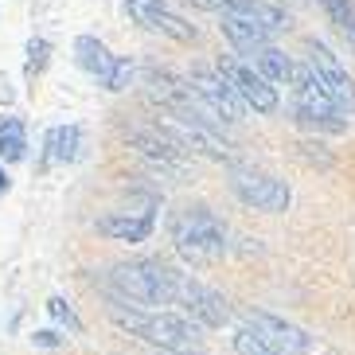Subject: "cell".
<instances>
[{
  "label": "cell",
  "instance_id": "6da1fadb",
  "mask_svg": "<svg viewBox=\"0 0 355 355\" xmlns=\"http://www.w3.org/2000/svg\"><path fill=\"white\" fill-rule=\"evenodd\" d=\"M176 273L172 266L157 258L117 261L110 270V289L117 304L141 309V313H160V304H176Z\"/></svg>",
  "mask_w": 355,
  "mask_h": 355
},
{
  "label": "cell",
  "instance_id": "7a4b0ae2",
  "mask_svg": "<svg viewBox=\"0 0 355 355\" xmlns=\"http://www.w3.org/2000/svg\"><path fill=\"white\" fill-rule=\"evenodd\" d=\"M110 320L129 336H141L145 344L160 347V352H176V355H191L203 340V328L196 320L180 313H141V309H129V304H110Z\"/></svg>",
  "mask_w": 355,
  "mask_h": 355
},
{
  "label": "cell",
  "instance_id": "3957f363",
  "mask_svg": "<svg viewBox=\"0 0 355 355\" xmlns=\"http://www.w3.org/2000/svg\"><path fill=\"white\" fill-rule=\"evenodd\" d=\"M172 242L188 261H215L227 254V227L207 207H188L172 219Z\"/></svg>",
  "mask_w": 355,
  "mask_h": 355
},
{
  "label": "cell",
  "instance_id": "277c9868",
  "mask_svg": "<svg viewBox=\"0 0 355 355\" xmlns=\"http://www.w3.org/2000/svg\"><path fill=\"white\" fill-rule=\"evenodd\" d=\"M293 98H297V121H304V125H313V129H328V133H340L344 129V121H340V102L324 86V78L316 74L313 63H297Z\"/></svg>",
  "mask_w": 355,
  "mask_h": 355
},
{
  "label": "cell",
  "instance_id": "5b68a950",
  "mask_svg": "<svg viewBox=\"0 0 355 355\" xmlns=\"http://www.w3.org/2000/svg\"><path fill=\"white\" fill-rule=\"evenodd\" d=\"M230 191L254 211L266 215H282L293 203V188L273 172H258V168H230Z\"/></svg>",
  "mask_w": 355,
  "mask_h": 355
},
{
  "label": "cell",
  "instance_id": "8992f818",
  "mask_svg": "<svg viewBox=\"0 0 355 355\" xmlns=\"http://www.w3.org/2000/svg\"><path fill=\"white\" fill-rule=\"evenodd\" d=\"M74 63L83 67L94 83H102L105 90H114V94L125 90L129 78H133V63L121 59V55H114L98 35H78L74 40Z\"/></svg>",
  "mask_w": 355,
  "mask_h": 355
},
{
  "label": "cell",
  "instance_id": "52a82bcc",
  "mask_svg": "<svg viewBox=\"0 0 355 355\" xmlns=\"http://www.w3.org/2000/svg\"><path fill=\"white\" fill-rule=\"evenodd\" d=\"M219 71H223V78L234 86V94L242 98V105H250L254 114H261V117L277 114V105H282V98H277V86H273L261 71H254L250 63H242L239 55H223V59H219Z\"/></svg>",
  "mask_w": 355,
  "mask_h": 355
},
{
  "label": "cell",
  "instance_id": "ba28073f",
  "mask_svg": "<svg viewBox=\"0 0 355 355\" xmlns=\"http://www.w3.org/2000/svg\"><path fill=\"white\" fill-rule=\"evenodd\" d=\"M176 304L199 328H223V324H230V301L219 289H211L199 277H191V273H176Z\"/></svg>",
  "mask_w": 355,
  "mask_h": 355
},
{
  "label": "cell",
  "instance_id": "9c48e42d",
  "mask_svg": "<svg viewBox=\"0 0 355 355\" xmlns=\"http://www.w3.org/2000/svg\"><path fill=\"white\" fill-rule=\"evenodd\" d=\"M157 129H164L172 141H176L184 153H203L211 160H234V148L219 137V129L207 125V121H196V117H180V114H160Z\"/></svg>",
  "mask_w": 355,
  "mask_h": 355
},
{
  "label": "cell",
  "instance_id": "30bf717a",
  "mask_svg": "<svg viewBox=\"0 0 355 355\" xmlns=\"http://www.w3.org/2000/svg\"><path fill=\"white\" fill-rule=\"evenodd\" d=\"M121 12H125L133 24H141L148 32H160L176 43H196L199 40V28L188 16H180L168 0H121Z\"/></svg>",
  "mask_w": 355,
  "mask_h": 355
},
{
  "label": "cell",
  "instance_id": "8fae6325",
  "mask_svg": "<svg viewBox=\"0 0 355 355\" xmlns=\"http://www.w3.org/2000/svg\"><path fill=\"white\" fill-rule=\"evenodd\" d=\"M246 328L254 336H261L270 347H277L282 355H309L313 352V336L289 324L285 316L277 313H266V309H246Z\"/></svg>",
  "mask_w": 355,
  "mask_h": 355
},
{
  "label": "cell",
  "instance_id": "7c38bea8",
  "mask_svg": "<svg viewBox=\"0 0 355 355\" xmlns=\"http://www.w3.org/2000/svg\"><path fill=\"white\" fill-rule=\"evenodd\" d=\"M191 86L199 90V98L215 110V117H219L223 125H234V121H242V98L234 94V86L223 78L219 67H191Z\"/></svg>",
  "mask_w": 355,
  "mask_h": 355
},
{
  "label": "cell",
  "instance_id": "4fadbf2b",
  "mask_svg": "<svg viewBox=\"0 0 355 355\" xmlns=\"http://www.w3.org/2000/svg\"><path fill=\"white\" fill-rule=\"evenodd\" d=\"M304 47H309V63L316 67V74L324 78V86L332 90V98L340 102V110L355 114V83H352V74H347V67L340 63L336 51L328 47V43H320V40H309Z\"/></svg>",
  "mask_w": 355,
  "mask_h": 355
},
{
  "label": "cell",
  "instance_id": "5bb4252c",
  "mask_svg": "<svg viewBox=\"0 0 355 355\" xmlns=\"http://www.w3.org/2000/svg\"><path fill=\"white\" fill-rule=\"evenodd\" d=\"M153 227H157L153 211H114V215L98 219V230L114 242H145Z\"/></svg>",
  "mask_w": 355,
  "mask_h": 355
},
{
  "label": "cell",
  "instance_id": "9a60e30c",
  "mask_svg": "<svg viewBox=\"0 0 355 355\" xmlns=\"http://www.w3.org/2000/svg\"><path fill=\"white\" fill-rule=\"evenodd\" d=\"M219 32L230 40V47L239 55H258L270 47V32H261L258 24H250L246 16H239V12H223L219 16Z\"/></svg>",
  "mask_w": 355,
  "mask_h": 355
},
{
  "label": "cell",
  "instance_id": "2e32d148",
  "mask_svg": "<svg viewBox=\"0 0 355 355\" xmlns=\"http://www.w3.org/2000/svg\"><path fill=\"white\" fill-rule=\"evenodd\" d=\"M227 12L246 16L250 24H258L261 32H270V35H277V32H285V28H289V12H285L277 0H239V4H234V8H227Z\"/></svg>",
  "mask_w": 355,
  "mask_h": 355
},
{
  "label": "cell",
  "instance_id": "e0dca14e",
  "mask_svg": "<svg viewBox=\"0 0 355 355\" xmlns=\"http://www.w3.org/2000/svg\"><path fill=\"white\" fill-rule=\"evenodd\" d=\"M78 148H83V129L78 125H51L43 137V153L51 164H71L78 160Z\"/></svg>",
  "mask_w": 355,
  "mask_h": 355
},
{
  "label": "cell",
  "instance_id": "ac0fdd59",
  "mask_svg": "<svg viewBox=\"0 0 355 355\" xmlns=\"http://www.w3.org/2000/svg\"><path fill=\"white\" fill-rule=\"evenodd\" d=\"M28 157V129L20 117H0V160L16 164Z\"/></svg>",
  "mask_w": 355,
  "mask_h": 355
},
{
  "label": "cell",
  "instance_id": "d6986e66",
  "mask_svg": "<svg viewBox=\"0 0 355 355\" xmlns=\"http://www.w3.org/2000/svg\"><path fill=\"white\" fill-rule=\"evenodd\" d=\"M254 59H258V71L266 74L270 83H293V74H297V63H293L282 47H273V43L266 51H258Z\"/></svg>",
  "mask_w": 355,
  "mask_h": 355
},
{
  "label": "cell",
  "instance_id": "ffe728a7",
  "mask_svg": "<svg viewBox=\"0 0 355 355\" xmlns=\"http://www.w3.org/2000/svg\"><path fill=\"white\" fill-rule=\"evenodd\" d=\"M324 8V16L336 24V32L347 40V47L355 51V4L352 0H316Z\"/></svg>",
  "mask_w": 355,
  "mask_h": 355
},
{
  "label": "cell",
  "instance_id": "44dd1931",
  "mask_svg": "<svg viewBox=\"0 0 355 355\" xmlns=\"http://www.w3.org/2000/svg\"><path fill=\"white\" fill-rule=\"evenodd\" d=\"M47 59H51V40L32 35V40H28V63H24V78H28V83H35V78L47 71Z\"/></svg>",
  "mask_w": 355,
  "mask_h": 355
},
{
  "label": "cell",
  "instance_id": "7402d4cb",
  "mask_svg": "<svg viewBox=\"0 0 355 355\" xmlns=\"http://www.w3.org/2000/svg\"><path fill=\"white\" fill-rule=\"evenodd\" d=\"M234 352H239V355H282L277 347L266 344L261 336H254L250 328H246V324H242L239 332H234Z\"/></svg>",
  "mask_w": 355,
  "mask_h": 355
},
{
  "label": "cell",
  "instance_id": "603a6c76",
  "mask_svg": "<svg viewBox=\"0 0 355 355\" xmlns=\"http://www.w3.org/2000/svg\"><path fill=\"white\" fill-rule=\"evenodd\" d=\"M47 313H51L55 320H63V324H71L74 332H83V324H78V316H74V309H71V304L63 301V297H51V301H47Z\"/></svg>",
  "mask_w": 355,
  "mask_h": 355
},
{
  "label": "cell",
  "instance_id": "cb8c5ba5",
  "mask_svg": "<svg viewBox=\"0 0 355 355\" xmlns=\"http://www.w3.org/2000/svg\"><path fill=\"white\" fill-rule=\"evenodd\" d=\"M191 4H196V8H203V12H227V8H234V4H239V0H191Z\"/></svg>",
  "mask_w": 355,
  "mask_h": 355
},
{
  "label": "cell",
  "instance_id": "d4e9b609",
  "mask_svg": "<svg viewBox=\"0 0 355 355\" xmlns=\"http://www.w3.org/2000/svg\"><path fill=\"white\" fill-rule=\"evenodd\" d=\"M32 340H35L40 347H55V344H59V336H55V332H35Z\"/></svg>",
  "mask_w": 355,
  "mask_h": 355
},
{
  "label": "cell",
  "instance_id": "484cf974",
  "mask_svg": "<svg viewBox=\"0 0 355 355\" xmlns=\"http://www.w3.org/2000/svg\"><path fill=\"white\" fill-rule=\"evenodd\" d=\"M12 188V180H8V172H4V168H0V196H4V191Z\"/></svg>",
  "mask_w": 355,
  "mask_h": 355
},
{
  "label": "cell",
  "instance_id": "4316f807",
  "mask_svg": "<svg viewBox=\"0 0 355 355\" xmlns=\"http://www.w3.org/2000/svg\"><path fill=\"white\" fill-rule=\"evenodd\" d=\"M47 4H51V0H32V16H40V12L47 8Z\"/></svg>",
  "mask_w": 355,
  "mask_h": 355
}]
</instances>
